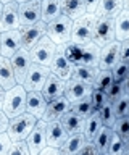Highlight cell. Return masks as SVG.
Masks as SVG:
<instances>
[{
	"mask_svg": "<svg viewBox=\"0 0 129 155\" xmlns=\"http://www.w3.org/2000/svg\"><path fill=\"white\" fill-rule=\"evenodd\" d=\"M71 29H73V19L66 15H60L56 19L47 23L45 36L50 37L52 42H55L56 45H63L71 41Z\"/></svg>",
	"mask_w": 129,
	"mask_h": 155,
	"instance_id": "1",
	"label": "cell"
},
{
	"mask_svg": "<svg viewBox=\"0 0 129 155\" xmlns=\"http://www.w3.org/2000/svg\"><path fill=\"white\" fill-rule=\"evenodd\" d=\"M2 110L5 111L8 118L26 111V89L21 84H16L5 91V100H3Z\"/></svg>",
	"mask_w": 129,
	"mask_h": 155,
	"instance_id": "2",
	"label": "cell"
},
{
	"mask_svg": "<svg viewBox=\"0 0 129 155\" xmlns=\"http://www.w3.org/2000/svg\"><path fill=\"white\" fill-rule=\"evenodd\" d=\"M37 118L34 115L23 111V113L13 116L8 121V128H7V134L10 136L11 140H21L26 139L27 134L31 133V129L36 126Z\"/></svg>",
	"mask_w": 129,
	"mask_h": 155,
	"instance_id": "3",
	"label": "cell"
},
{
	"mask_svg": "<svg viewBox=\"0 0 129 155\" xmlns=\"http://www.w3.org/2000/svg\"><path fill=\"white\" fill-rule=\"evenodd\" d=\"M55 52H56V44L52 42L50 37L42 36L29 48V57L32 63H37V65H42V66H50Z\"/></svg>",
	"mask_w": 129,
	"mask_h": 155,
	"instance_id": "4",
	"label": "cell"
},
{
	"mask_svg": "<svg viewBox=\"0 0 129 155\" xmlns=\"http://www.w3.org/2000/svg\"><path fill=\"white\" fill-rule=\"evenodd\" d=\"M94 13H85L78 19H73V29H71V42L76 44H87L92 41L94 24H95Z\"/></svg>",
	"mask_w": 129,
	"mask_h": 155,
	"instance_id": "5",
	"label": "cell"
},
{
	"mask_svg": "<svg viewBox=\"0 0 129 155\" xmlns=\"http://www.w3.org/2000/svg\"><path fill=\"white\" fill-rule=\"evenodd\" d=\"M111 41H114V18L97 16L94 24L92 42L97 44L98 47H103Z\"/></svg>",
	"mask_w": 129,
	"mask_h": 155,
	"instance_id": "6",
	"label": "cell"
},
{
	"mask_svg": "<svg viewBox=\"0 0 129 155\" xmlns=\"http://www.w3.org/2000/svg\"><path fill=\"white\" fill-rule=\"evenodd\" d=\"M50 74V68L49 66H42L37 63H31L29 70H27L24 79H23L21 86L26 89V92L29 91H42V86L47 79V76Z\"/></svg>",
	"mask_w": 129,
	"mask_h": 155,
	"instance_id": "7",
	"label": "cell"
},
{
	"mask_svg": "<svg viewBox=\"0 0 129 155\" xmlns=\"http://www.w3.org/2000/svg\"><path fill=\"white\" fill-rule=\"evenodd\" d=\"M18 15H20L21 28H26V26H31V24L42 21L40 19V0H27V2L18 3Z\"/></svg>",
	"mask_w": 129,
	"mask_h": 155,
	"instance_id": "8",
	"label": "cell"
},
{
	"mask_svg": "<svg viewBox=\"0 0 129 155\" xmlns=\"http://www.w3.org/2000/svg\"><path fill=\"white\" fill-rule=\"evenodd\" d=\"M90 92H92V86L78 79V78H74V76H71L69 79L65 81V97L71 102V104L90 95Z\"/></svg>",
	"mask_w": 129,
	"mask_h": 155,
	"instance_id": "9",
	"label": "cell"
},
{
	"mask_svg": "<svg viewBox=\"0 0 129 155\" xmlns=\"http://www.w3.org/2000/svg\"><path fill=\"white\" fill-rule=\"evenodd\" d=\"M21 48V34L20 29L0 31V55L10 58L16 50Z\"/></svg>",
	"mask_w": 129,
	"mask_h": 155,
	"instance_id": "10",
	"label": "cell"
},
{
	"mask_svg": "<svg viewBox=\"0 0 129 155\" xmlns=\"http://www.w3.org/2000/svg\"><path fill=\"white\" fill-rule=\"evenodd\" d=\"M10 63H11V68H13V73H15V78H16V82L21 84L23 79H24L27 70L31 66V57H29V50L26 48H20L16 50L13 55L10 57Z\"/></svg>",
	"mask_w": 129,
	"mask_h": 155,
	"instance_id": "11",
	"label": "cell"
},
{
	"mask_svg": "<svg viewBox=\"0 0 129 155\" xmlns=\"http://www.w3.org/2000/svg\"><path fill=\"white\" fill-rule=\"evenodd\" d=\"M119 48L121 42L119 41H111L107 45L100 47V60H98V68L100 70H111V68L119 61Z\"/></svg>",
	"mask_w": 129,
	"mask_h": 155,
	"instance_id": "12",
	"label": "cell"
},
{
	"mask_svg": "<svg viewBox=\"0 0 129 155\" xmlns=\"http://www.w3.org/2000/svg\"><path fill=\"white\" fill-rule=\"evenodd\" d=\"M27 147H29V153L31 155H39L40 149L47 145V139H45V121L44 120H37L36 126L31 129V133L26 137Z\"/></svg>",
	"mask_w": 129,
	"mask_h": 155,
	"instance_id": "13",
	"label": "cell"
},
{
	"mask_svg": "<svg viewBox=\"0 0 129 155\" xmlns=\"http://www.w3.org/2000/svg\"><path fill=\"white\" fill-rule=\"evenodd\" d=\"M49 68H50V71L53 73V74H56L60 78V79L66 81V79H69V78L73 76L74 65L65 57V53L58 48V45H56V52H55L53 58H52V63H50Z\"/></svg>",
	"mask_w": 129,
	"mask_h": 155,
	"instance_id": "14",
	"label": "cell"
},
{
	"mask_svg": "<svg viewBox=\"0 0 129 155\" xmlns=\"http://www.w3.org/2000/svg\"><path fill=\"white\" fill-rule=\"evenodd\" d=\"M68 110H71V102L66 99L65 95L56 97V99L47 102V107H45L44 115H42V120L44 121L60 120Z\"/></svg>",
	"mask_w": 129,
	"mask_h": 155,
	"instance_id": "15",
	"label": "cell"
},
{
	"mask_svg": "<svg viewBox=\"0 0 129 155\" xmlns=\"http://www.w3.org/2000/svg\"><path fill=\"white\" fill-rule=\"evenodd\" d=\"M45 26L47 23L44 21H39L36 24H31V26H26V28H21L20 29V34H21V47L29 50V48L34 45V44L39 41L42 36H45Z\"/></svg>",
	"mask_w": 129,
	"mask_h": 155,
	"instance_id": "16",
	"label": "cell"
},
{
	"mask_svg": "<svg viewBox=\"0 0 129 155\" xmlns=\"http://www.w3.org/2000/svg\"><path fill=\"white\" fill-rule=\"evenodd\" d=\"M20 15H18V3L13 2L3 3L2 19H0V31H10V29H20Z\"/></svg>",
	"mask_w": 129,
	"mask_h": 155,
	"instance_id": "17",
	"label": "cell"
},
{
	"mask_svg": "<svg viewBox=\"0 0 129 155\" xmlns=\"http://www.w3.org/2000/svg\"><path fill=\"white\" fill-rule=\"evenodd\" d=\"M66 137H68V133L65 131L60 120L45 121V139H47V144L49 145L61 147V144L65 142Z\"/></svg>",
	"mask_w": 129,
	"mask_h": 155,
	"instance_id": "18",
	"label": "cell"
},
{
	"mask_svg": "<svg viewBox=\"0 0 129 155\" xmlns=\"http://www.w3.org/2000/svg\"><path fill=\"white\" fill-rule=\"evenodd\" d=\"M47 107V99L40 91H29L26 92V111L34 115L37 120L42 118Z\"/></svg>",
	"mask_w": 129,
	"mask_h": 155,
	"instance_id": "19",
	"label": "cell"
},
{
	"mask_svg": "<svg viewBox=\"0 0 129 155\" xmlns=\"http://www.w3.org/2000/svg\"><path fill=\"white\" fill-rule=\"evenodd\" d=\"M40 92L44 94L47 102L53 100V99H56V97L65 95V81L60 79L58 76L53 74V73L50 71V74L47 76V79L44 82V86H42V91Z\"/></svg>",
	"mask_w": 129,
	"mask_h": 155,
	"instance_id": "20",
	"label": "cell"
},
{
	"mask_svg": "<svg viewBox=\"0 0 129 155\" xmlns=\"http://www.w3.org/2000/svg\"><path fill=\"white\" fill-rule=\"evenodd\" d=\"M63 15L61 0H40V19L44 23H50Z\"/></svg>",
	"mask_w": 129,
	"mask_h": 155,
	"instance_id": "21",
	"label": "cell"
},
{
	"mask_svg": "<svg viewBox=\"0 0 129 155\" xmlns=\"http://www.w3.org/2000/svg\"><path fill=\"white\" fill-rule=\"evenodd\" d=\"M85 136L82 133H74V134H68V137L65 139V142L61 144V155H78L81 147L85 142Z\"/></svg>",
	"mask_w": 129,
	"mask_h": 155,
	"instance_id": "22",
	"label": "cell"
},
{
	"mask_svg": "<svg viewBox=\"0 0 129 155\" xmlns=\"http://www.w3.org/2000/svg\"><path fill=\"white\" fill-rule=\"evenodd\" d=\"M16 84L18 82H16L15 73H13L10 58L0 55V86L7 91V89H10V87L16 86Z\"/></svg>",
	"mask_w": 129,
	"mask_h": 155,
	"instance_id": "23",
	"label": "cell"
},
{
	"mask_svg": "<svg viewBox=\"0 0 129 155\" xmlns=\"http://www.w3.org/2000/svg\"><path fill=\"white\" fill-rule=\"evenodd\" d=\"M114 39L119 42L129 39V10L126 8L114 16Z\"/></svg>",
	"mask_w": 129,
	"mask_h": 155,
	"instance_id": "24",
	"label": "cell"
},
{
	"mask_svg": "<svg viewBox=\"0 0 129 155\" xmlns=\"http://www.w3.org/2000/svg\"><path fill=\"white\" fill-rule=\"evenodd\" d=\"M124 8L123 0H98V5L95 8V16H111L114 18L116 15Z\"/></svg>",
	"mask_w": 129,
	"mask_h": 155,
	"instance_id": "25",
	"label": "cell"
},
{
	"mask_svg": "<svg viewBox=\"0 0 129 155\" xmlns=\"http://www.w3.org/2000/svg\"><path fill=\"white\" fill-rule=\"evenodd\" d=\"M61 124H63L65 131L68 134H74V133H82L84 128V118H81L78 113H74L73 110H68L66 113L60 118Z\"/></svg>",
	"mask_w": 129,
	"mask_h": 155,
	"instance_id": "26",
	"label": "cell"
},
{
	"mask_svg": "<svg viewBox=\"0 0 129 155\" xmlns=\"http://www.w3.org/2000/svg\"><path fill=\"white\" fill-rule=\"evenodd\" d=\"M61 12L71 19H78L87 13L84 0H61Z\"/></svg>",
	"mask_w": 129,
	"mask_h": 155,
	"instance_id": "27",
	"label": "cell"
},
{
	"mask_svg": "<svg viewBox=\"0 0 129 155\" xmlns=\"http://www.w3.org/2000/svg\"><path fill=\"white\" fill-rule=\"evenodd\" d=\"M102 128V120L97 110H94L89 116L84 118V128H82V134L85 136L87 140H92L95 137V134L98 133V129Z\"/></svg>",
	"mask_w": 129,
	"mask_h": 155,
	"instance_id": "28",
	"label": "cell"
},
{
	"mask_svg": "<svg viewBox=\"0 0 129 155\" xmlns=\"http://www.w3.org/2000/svg\"><path fill=\"white\" fill-rule=\"evenodd\" d=\"M100 60V47L92 41L87 44H82V58L81 65H89V66H98Z\"/></svg>",
	"mask_w": 129,
	"mask_h": 155,
	"instance_id": "29",
	"label": "cell"
},
{
	"mask_svg": "<svg viewBox=\"0 0 129 155\" xmlns=\"http://www.w3.org/2000/svg\"><path fill=\"white\" fill-rule=\"evenodd\" d=\"M111 133H113V129L110 128V126L102 124V128L98 129V133L95 134V137L92 139L94 144L97 145L100 155H107V152H108V144H110V137H111Z\"/></svg>",
	"mask_w": 129,
	"mask_h": 155,
	"instance_id": "30",
	"label": "cell"
},
{
	"mask_svg": "<svg viewBox=\"0 0 129 155\" xmlns=\"http://www.w3.org/2000/svg\"><path fill=\"white\" fill-rule=\"evenodd\" d=\"M98 70H100L98 66H89V65H74V68H73V76L92 86V82H94V79H95V76H97Z\"/></svg>",
	"mask_w": 129,
	"mask_h": 155,
	"instance_id": "31",
	"label": "cell"
},
{
	"mask_svg": "<svg viewBox=\"0 0 129 155\" xmlns=\"http://www.w3.org/2000/svg\"><path fill=\"white\" fill-rule=\"evenodd\" d=\"M113 82V74L111 70H98L97 76L92 82V89H98V91H107L108 86Z\"/></svg>",
	"mask_w": 129,
	"mask_h": 155,
	"instance_id": "32",
	"label": "cell"
},
{
	"mask_svg": "<svg viewBox=\"0 0 129 155\" xmlns=\"http://www.w3.org/2000/svg\"><path fill=\"white\" fill-rule=\"evenodd\" d=\"M71 110H73L74 113H78L81 118H85V116H89V115L94 111L90 95L84 97V99H81V100H78V102H73V104H71Z\"/></svg>",
	"mask_w": 129,
	"mask_h": 155,
	"instance_id": "33",
	"label": "cell"
},
{
	"mask_svg": "<svg viewBox=\"0 0 129 155\" xmlns=\"http://www.w3.org/2000/svg\"><path fill=\"white\" fill-rule=\"evenodd\" d=\"M97 111H98V115H100V120H102V124L110 126V128H111L113 123H114V120H116V115H114V110H113V104H111V102L107 100Z\"/></svg>",
	"mask_w": 129,
	"mask_h": 155,
	"instance_id": "34",
	"label": "cell"
},
{
	"mask_svg": "<svg viewBox=\"0 0 129 155\" xmlns=\"http://www.w3.org/2000/svg\"><path fill=\"white\" fill-rule=\"evenodd\" d=\"M124 144H126V139L121 137L118 133H114V131H113L111 137H110L107 155H123L124 153Z\"/></svg>",
	"mask_w": 129,
	"mask_h": 155,
	"instance_id": "35",
	"label": "cell"
},
{
	"mask_svg": "<svg viewBox=\"0 0 129 155\" xmlns=\"http://www.w3.org/2000/svg\"><path fill=\"white\" fill-rule=\"evenodd\" d=\"M111 129L114 133H118L121 137L127 139L129 137V116L124 115V116H119V118L114 120V123L111 126Z\"/></svg>",
	"mask_w": 129,
	"mask_h": 155,
	"instance_id": "36",
	"label": "cell"
},
{
	"mask_svg": "<svg viewBox=\"0 0 129 155\" xmlns=\"http://www.w3.org/2000/svg\"><path fill=\"white\" fill-rule=\"evenodd\" d=\"M111 74H113V81L123 82V79L129 74V61L119 60L116 65L111 68Z\"/></svg>",
	"mask_w": 129,
	"mask_h": 155,
	"instance_id": "37",
	"label": "cell"
},
{
	"mask_svg": "<svg viewBox=\"0 0 129 155\" xmlns=\"http://www.w3.org/2000/svg\"><path fill=\"white\" fill-rule=\"evenodd\" d=\"M113 110H114L116 118L127 115V110H129V95L127 94H123L118 100H114L113 102Z\"/></svg>",
	"mask_w": 129,
	"mask_h": 155,
	"instance_id": "38",
	"label": "cell"
},
{
	"mask_svg": "<svg viewBox=\"0 0 129 155\" xmlns=\"http://www.w3.org/2000/svg\"><path fill=\"white\" fill-rule=\"evenodd\" d=\"M124 94V89H123V82H116V81H113L111 84L108 86V89L105 91V95H107V100L108 102H113L114 100H118L119 97H121Z\"/></svg>",
	"mask_w": 129,
	"mask_h": 155,
	"instance_id": "39",
	"label": "cell"
},
{
	"mask_svg": "<svg viewBox=\"0 0 129 155\" xmlns=\"http://www.w3.org/2000/svg\"><path fill=\"white\" fill-rule=\"evenodd\" d=\"M8 155H31L26 139L11 140V145H10V150H8Z\"/></svg>",
	"mask_w": 129,
	"mask_h": 155,
	"instance_id": "40",
	"label": "cell"
},
{
	"mask_svg": "<svg viewBox=\"0 0 129 155\" xmlns=\"http://www.w3.org/2000/svg\"><path fill=\"white\" fill-rule=\"evenodd\" d=\"M90 100H92V107L94 110H98L105 102H107V95H105V91H98V89H92L90 92Z\"/></svg>",
	"mask_w": 129,
	"mask_h": 155,
	"instance_id": "41",
	"label": "cell"
},
{
	"mask_svg": "<svg viewBox=\"0 0 129 155\" xmlns=\"http://www.w3.org/2000/svg\"><path fill=\"white\" fill-rule=\"evenodd\" d=\"M78 155H100V153H98L97 145L94 144V140H85Z\"/></svg>",
	"mask_w": 129,
	"mask_h": 155,
	"instance_id": "42",
	"label": "cell"
},
{
	"mask_svg": "<svg viewBox=\"0 0 129 155\" xmlns=\"http://www.w3.org/2000/svg\"><path fill=\"white\" fill-rule=\"evenodd\" d=\"M10 145H11V139L7 134V131L5 133H0V155H8Z\"/></svg>",
	"mask_w": 129,
	"mask_h": 155,
	"instance_id": "43",
	"label": "cell"
},
{
	"mask_svg": "<svg viewBox=\"0 0 129 155\" xmlns=\"http://www.w3.org/2000/svg\"><path fill=\"white\" fill-rule=\"evenodd\" d=\"M119 60L129 61V39L121 41V48H119Z\"/></svg>",
	"mask_w": 129,
	"mask_h": 155,
	"instance_id": "44",
	"label": "cell"
},
{
	"mask_svg": "<svg viewBox=\"0 0 129 155\" xmlns=\"http://www.w3.org/2000/svg\"><path fill=\"white\" fill-rule=\"evenodd\" d=\"M39 155H61V150H60V147H53V145L47 144L45 147L40 149Z\"/></svg>",
	"mask_w": 129,
	"mask_h": 155,
	"instance_id": "45",
	"label": "cell"
},
{
	"mask_svg": "<svg viewBox=\"0 0 129 155\" xmlns=\"http://www.w3.org/2000/svg\"><path fill=\"white\" fill-rule=\"evenodd\" d=\"M8 121H10V118L5 115V111L0 110V133H5L7 128H8Z\"/></svg>",
	"mask_w": 129,
	"mask_h": 155,
	"instance_id": "46",
	"label": "cell"
},
{
	"mask_svg": "<svg viewBox=\"0 0 129 155\" xmlns=\"http://www.w3.org/2000/svg\"><path fill=\"white\" fill-rule=\"evenodd\" d=\"M84 5H85L87 13H94L95 8H97V5H98V0H84Z\"/></svg>",
	"mask_w": 129,
	"mask_h": 155,
	"instance_id": "47",
	"label": "cell"
},
{
	"mask_svg": "<svg viewBox=\"0 0 129 155\" xmlns=\"http://www.w3.org/2000/svg\"><path fill=\"white\" fill-rule=\"evenodd\" d=\"M123 89H124V94L129 95V74L123 79Z\"/></svg>",
	"mask_w": 129,
	"mask_h": 155,
	"instance_id": "48",
	"label": "cell"
},
{
	"mask_svg": "<svg viewBox=\"0 0 129 155\" xmlns=\"http://www.w3.org/2000/svg\"><path fill=\"white\" fill-rule=\"evenodd\" d=\"M3 100H5V89L0 86V110H2V107H3Z\"/></svg>",
	"mask_w": 129,
	"mask_h": 155,
	"instance_id": "49",
	"label": "cell"
},
{
	"mask_svg": "<svg viewBox=\"0 0 129 155\" xmlns=\"http://www.w3.org/2000/svg\"><path fill=\"white\" fill-rule=\"evenodd\" d=\"M123 155H129V137L126 139V144H124V153Z\"/></svg>",
	"mask_w": 129,
	"mask_h": 155,
	"instance_id": "50",
	"label": "cell"
},
{
	"mask_svg": "<svg viewBox=\"0 0 129 155\" xmlns=\"http://www.w3.org/2000/svg\"><path fill=\"white\" fill-rule=\"evenodd\" d=\"M123 5H124L126 10H129V0H123Z\"/></svg>",
	"mask_w": 129,
	"mask_h": 155,
	"instance_id": "51",
	"label": "cell"
},
{
	"mask_svg": "<svg viewBox=\"0 0 129 155\" xmlns=\"http://www.w3.org/2000/svg\"><path fill=\"white\" fill-rule=\"evenodd\" d=\"M2 10H3V3L0 2V19H2Z\"/></svg>",
	"mask_w": 129,
	"mask_h": 155,
	"instance_id": "52",
	"label": "cell"
},
{
	"mask_svg": "<svg viewBox=\"0 0 129 155\" xmlns=\"http://www.w3.org/2000/svg\"><path fill=\"white\" fill-rule=\"evenodd\" d=\"M2 3H8V2H13V0H0Z\"/></svg>",
	"mask_w": 129,
	"mask_h": 155,
	"instance_id": "53",
	"label": "cell"
},
{
	"mask_svg": "<svg viewBox=\"0 0 129 155\" xmlns=\"http://www.w3.org/2000/svg\"><path fill=\"white\" fill-rule=\"evenodd\" d=\"M16 3H23V2H27V0H15Z\"/></svg>",
	"mask_w": 129,
	"mask_h": 155,
	"instance_id": "54",
	"label": "cell"
},
{
	"mask_svg": "<svg viewBox=\"0 0 129 155\" xmlns=\"http://www.w3.org/2000/svg\"><path fill=\"white\" fill-rule=\"evenodd\" d=\"M127 116H129V110H127Z\"/></svg>",
	"mask_w": 129,
	"mask_h": 155,
	"instance_id": "55",
	"label": "cell"
}]
</instances>
